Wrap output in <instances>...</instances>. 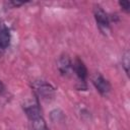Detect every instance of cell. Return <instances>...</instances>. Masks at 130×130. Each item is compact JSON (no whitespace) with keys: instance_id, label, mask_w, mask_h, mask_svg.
<instances>
[{"instance_id":"cell-3","label":"cell","mask_w":130,"mask_h":130,"mask_svg":"<svg viewBox=\"0 0 130 130\" xmlns=\"http://www.w3.org/2000/svg\"><path fill=\"white\" fill-rule=\"evenodd\" d=\"M93 15H94V19H95L99 29L105 35L108 34L111 30L109 14L100 5H95L93 8Z\"/></svg>"},{"instance_id":"cell-2","label":"cell","mask_w":130,"mask_h":130,"mask_svg":"<svg viewBox=\"0 0 130 130\" xmlns=\"http://www.w3.org/2000/svg\"><path fill=\"white\" fill-rule=\"evenodd\" d=\"M32 89L37 96L42 100H51L55 95V88L45 80H36L32 83Z\"/></svg>"},{"instance_id":"cell-6","label":"cell","mask_w":130,"mask_h":130,"mask_svg":"<svg viewBox=\"0 0 130 130\" xmlns=\"http://www.w3.org/2000/svg\"><path fill=\"white\" fill-rule=\"evenodd\" d=\"M10 39L11 36L8 26L4 22L0 21V50H5L6 48H8Z\"/></svg>"},{"instance_id":"cell-4","label":"cell","mask_w":130,"mask_h":130,"mask_svg":"<svg viewBox=\"0 0 130 130\" xmlns=\"http://www.w3.org/2000/svg\"><path fill=\"white\" fill-rule=\"evenodd\" d=\"M72 71L76 75V77L78 78L80 83H85L86 78L88 76L87 68H86L85 64L83 63V61L81 59H79L78 57H76L72 61Z\"/></svg>"},{"instance_id":"cell-11","label":"cell","mask_w":130,"mask_h":130,"mask_svg":"<svg viewBox=\"0 0 130 130\" xmlns=\"http://www.w3.org/2000/svg\"><path fill=\"white\" fill-rule=\"evenodd\" d=\"M0 51H1V50H0Z\"/></svg>"},{"instance_id":"cell-9","label":"cell","mask_w":130,"mask_h":130,"mask_svg":"<svg viewBox=\"0 0 130 130\" xmlns=\"http://www.w3.org/2000/svg\"><path fill=\"white\" fill-rule=\"evenodd\" d=\"M119 5L122 8V10H124L125 12H129V10H130V2L129 1H120Z\"/></svg>"},{"instance_id":"cell-5","label":"cell","mask_w":130,"mask_h":130,"mask_svg":"<svg viewBox=\"0 0 130 130\" xmlns=\"http://www.w3.org/2000/svg\"><path fill=\"white\" fill-rule=\"evenodd\" d=\"M91 81L94 85V87L96 88V90L103 94V95H107L109 94V92L111 91V84L110 82L101 74V73H95L92 78H91Z\"/></svg>"},{"instance_id":"cell-7","label":"cell","mask_w":130,"mask_h":130,"mask_svg":"<svg viewBox=\"0 0 130 130\" xmlns=\"http://www.w3.org/2000/svg\"><path fill=\"white\" fill-rule=\"evenodd\" d=\"M58 69L62 75H68L72 71V61L67 56H61L58 60Z\"/></svg>"},{"instance_id":"cell-1","label":"cell","mask_w":130,"mask_h":130,"mask_svg":"<svg viewBox=\"0 0 130 130\" xmlns=\"http://www.w3.org/2000/svg\"><path fill=\"white\" fill-rule=\"evenodd\" d=\"M23 110L28 120L30 121L32 130H50L49 127L47 126L44 117L41 114V110L37 102L28 101L27 103L24 104Z\"/></svg>"},{"instance_id":"cell-10","label":"cell","mask_w":130,"mask_h":130,"mask_svg":"<svg viewBox=\"0 0 130 130\" xmlns=\"http://www.w3.org/2000/svg\"><path fill=\"white\" fill-rule=\"evenodd\" d=\"M4 91H5V86H4L3 82L0 80V94H2Z\"/></svg>"},{"instance_id":"cell-8","label":"cell","mask_w":130,"mask_h":130,"mask_svg":"<svg viewBox=\"0 0 130 130\" xmlns=\"http://www.w3.org/2000/svg\"><path fill=\"white\" fill-rule=\"evenodd\" d=\"M122 64L125 68V72L128 74V67H129V53H128V51H126L122 57Z\"/></svg>"}]
</instances>
